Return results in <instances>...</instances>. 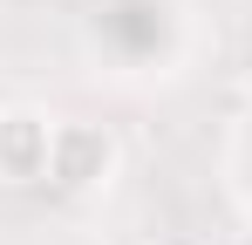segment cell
<instances>
[{"label":"cell","mask_w":252,"mask_h":245,"mask_svg":"<svg viewBox=\"0 0 252 245\" xmlns=\"http://www.w3.org/2000/svg\"><path fill=\"white\" fill-rule=\"evenodd\" d=\"M48 143L55 116L48 109H0V184H41L48 177Z\"/></svg>","instance_id":"cell-2"},{"label":"cell","mask_w":252,"mask_h":245,"mask_svg":"<svg viewBox=\"0 0 252 245\" xmlns=\"http://www.w3.org/2000/svg\"><path fill=\"white\" fill-rule=\"evenodd\" d=\"M116 129L109 122H82V116H55V143H48V184L62 198H89L116 177Z\"/></svg>","instance_id":"cell-1"}]
</instances>
